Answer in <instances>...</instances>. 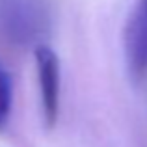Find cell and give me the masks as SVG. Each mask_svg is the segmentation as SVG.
I'll use <instances>...</instances> for the list:
<instances>
[{"label":"cell","mask_w":147,"mask_h":147,"mask_svg":"<svg viewBox=\"0 0 147 147\" xmlns=\"http://www.w3.org/2000/svg\"><path fill=\"white\" fill-rule=\"evenodd\" d=\"M36 56V73H37V86H39V100H41V114L47 127H54L60 114V60L56 52L47 45H39L34 49Z\"/></svg>","instance_id":"cell-2"},{"label":"cell","mask_w":147,"mask_h":147,"mask_svg":"<svg viewBox=\"0 0 147 147\" xmlns=\"http://www.w3.org/2000/svg\"><path fill=\"white\" fill-rule=\"evenodd\" d=\"M50 15L45 0H0V37L15 47L45 43Z\"/></svg>","instance_id":"cell-1"},{"label":"cell","mask_w":147,"mask_h":147,"mask_svg":"<svg viewBox=\"0 0 147 147\" xmlns=\"http://www.w3.org/2000/svg\"><path fill=\"white\" fill-rule=\"evenodd\" d=\"M123 50L129 73L142 76L147 73V0H136L123 32Z\"/></svg>","instance_id":"cell-3"},{"label":"cell","mask_w":147,"mask_h":147,"mask_svg":"<svg viewBox=\"0 0 147 147\" xmlns=\"http://www.w3.org/2000/svg\"><path fill=\"white\" fill-rule=\"evenodd\" d=\"M11 112V82L6 69L0 65V129L7 123Z\"/></svg>","instance_id":"cell-4"}]
</instances>
